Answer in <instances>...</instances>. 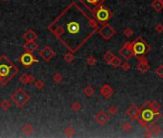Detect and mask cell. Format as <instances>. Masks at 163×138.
I'll return each mask as SVG.
<instances>
[{
  "label": "cell",
  "instance_id": "obj_17",
  "mask_svg": "<svg viewBox=\"0 0 163 138\" xmlns=\"http://www.w3.org/2000/svg\"><path fill=\"white\" fill-rule=\"evenodd\" d=\"M23 48L25 49L26 52L34 53L38 49V44L35 41H26V43L23 45Z\"/></svg>",
  "mask_w": 163,
  "mask_h": 138
},
{
  "label": "cell",
  "instance_id": "obj_8",
  "mask_svg": "<svg viewBox=\"0 0 163 138\" xmlns=\"http://www.w3.org/2000/svg\"><path fill=\"white\" fill-rule=\"evenodd\" d=\"M19 62L23 66L25 67H29L31 66L33 63L39 62V61L34 57L33 53H29V52H25L21 55V57L19 58Z\"/></svg>",
  "mask_w": 163,
  "mask_h": 138
},
{
  "label": "cell",
  "instance_id": "obj_27",
  "mask_svg": "<svg viewBox=\"0 0 163 138\" xmlns=\"http://www.w3.org/2000/svg\"><path fill=\"white\" fill-rule=\"evenodd\" d=\"M0 107H1V108L4 109V110H8L9 108H11V103L9 102V100L4 99V100L1 101V103H0Z\"/></svg>",
  "mask_w": 163,
  "mask_h": 138
},
{
  "label": "cell",
  "instance_id": "obj_34",
  "mask_svg": "<svg viewBox=\"0 0 163 138\" xmlns=\"http://www.w3.org/2000/svg\"><path fill=\"white\" fill-rule=\"evenodd\" d=\"M155 72L159 78H163V65H159L158 67H156Z\"/></svg>",
  "mask_w": 163,
  "mask_h": 138
},
{
  "label": "cell",
  "instance_id": "obj_29",
  "mask_svg": "<svg viewBox=\"0 0 163 138\" xmlns=\"http://www.w3.org/2000/svg\"><path fill=\"white\" fill-rule=\"evenodd\" d=\"M53 81L56 82V84H61L62 82V75L61 73H56V74L53 75Z\"/></svg>",
  "mask_w": 163,
  "mask_h": 138
},
{
  "label": "cell",
  "instance_id": "obj_37",
  "mask_svg": "<svg viewBox=\"0 0 163 138\" xmlns=\"http://www.w3.org/2000/svg\"><path fill=\"white\" fill-rule=\"evenodd\" d=\"M155 30H156V33L162 34L163 33V24H162V23H158V24H156V27H155Z\"/></svg>",
  "mask_w": 163,
  "mask_h": 138
},
{
  "label": "cell",
  "instance_id": "obj_13",
  "mask_svg": "<svg viewBox=\"0 0 163 138\" xmlns=\"http://www.w3.org/2000/svg\"><path fill=\"white\" fill-rule=\"evenodd\" d=\"M150 69H151V66L146 59V58L139 59V62L136 66V70L140 73V74H146V73L150 71Z\"/></svg>",
  "mask_w": 163,
  "mask_h": 138
},
{
  "label": "cell",
  "instance_id": "obj_30",
  "mask_svg": "<svg viewBox=\"0 0 163 138\" xmlns=\"http://www.w3.org/2000/svg\"><path fill=\"white\" fill-rule=\"evenodd\" d=\"M81 104L80 103H78V102H73L72 103V105H70V108L73 110V111H75V112H78L79 110L81 109Z\"/></svg>",
  "mask_w": 163,
  "mask_h": 138
},
{
  "label": "cell",
  "instance_id": "obj_28",
  "mask_svg": "<svg viewBox=\"0 0 163 138\" xmlns=\"http://www.w3.org/2000/svg\"><path fill=\"white\" fill-rule=\"evenodd\" d=\"M151 131L153 132V134H158V133L161 132L162 128H161L160 126H158V125H156V124H155V125H153L151 127Z\"/></svg>",
  "mask_w": 163,
  "mask_h": 138
},
{
  "label": "cell",
  "instance_id": "obj_6",
  "mask_svg": "<svg viewBox=\"0 0 163 138\" xmlns=\"http://www.w3.org/2000/svg\"><path fill=\"white\" fill-rule=\"evenodd\" d=\"M29 100H30V95L22 88H19L17 90H16L11 96V101H13V103L19 108H23L29 102Z\"/></svg>",
  "mask_w": 163,
  "mask_h": 138
},
{
  "label": "cell",
  "instance_id": "obj_5",
  "mask_svg": "<svg viewBox=\"0 0 163 138\" xmlns=\"http://www.w3.org/2000/svg\"><path fill=\"white\" fill-rule=\"evenodd\" d=\"M91 13H92V17L98 22V24H101V25L107 23L113 16L112 12L107 7L104 5V4L97 6L91 12Z\"/></svg>",
  "mask_w": 163,
  "mask_h": 138
},
{
  "label": "cell",
  "instance_id": "obj_18",
  "mask_svg": "<svg viewBox=\"0 0 163 138\" xmlns=\"http://www.w3.org/2000/svg\"><path fill=\"white\" fill-rule=\"evenodd\" d=\"M151 6L156 12H161L163 10V5L160 0H153L151 3Z\"/></svg>",
  "mask_w": 163,
  "mask_h": 138
},
{
  "label": "cell",
  "instance_id": "obj_41",
  "mask_svg": "<svg viewBox=\"0 0 163 138\" xmlns=\"http://www.w3.org/2000/svg\"><path fill=\"white\" fill-rule=\"evenodd\" d=\"M2 1H4V2H7V1H9V0H2Z\"/></svg>",
  "mask_w": 163,
  "mask_h": 138
},
{
  "label": "cell",
  "instance_id": "obj_11",
  "mask_svg": "<svg viewBox=\"0 0 163 138\" xmlns=\"http://www.w3.org/2000/svg\"><path fill=\"white\" fill-rule=\"evenodd\" d=\"M55 51L50 47V46H44L43 49L39 52V56L41 57L45 62H49L51 59L55 57Z\"/></svg>",
  "mask_w": 163,
  "mask_h": 138
},
{
  "label": "cell",
  "instance_id": "obj_15",
  "mask_svg": "<svg viewBox=\"0 0 163 138\" xmlns=\"http://www.w3.org/2000/svg\"><path fill=\"white\" fill-rule=\"evenodd\" d=\"M100 93L105 99H108L114 94V90H113L112 87H110L108 85H104L100 88Z\"/></svg>",
  "mask_w": 163,
  "mask_h": 138
},
{
  "label": "cell",
  "instance_id": "obj_4",
  "mask_svg": "<svg viewBox=\"0 0 163 138\" xmlns=\"http://www.w3.org/2000/svg\"><path fill=\"white\" fill-rule=\"evenodd\" d=\"M132 48L133 52V57L137 59H145L151 51V46L142 36H137L133 41H132Z\"/></svg>",
  "mask_w": 163,
  "mask_h": 138
},
{
  "label": "cell",
  "instance_id": "obj_25",
  "mask_svg": "<svg viewBox=\"0 0 163 138\" xmlns=\"http://www.w3.org/2000/svg\"><path fill=\"white\" fill-rule=\"evenodd\" d=\"M110 64L111 65L114 67V68H118L119 66H121V64H122V61H121V59L118 58V57H114L112 59V61L110 62Z\"/></svg>",
  "mask_w": 163,
  "mask_h": 138
},
{
  "label": "cell",
  "instance_id": "obj_32",
  "mask_svg": "<svg viewBox=\"0 0 163 138\" xmlns=\"http://www.w3.org/2000/svg\"><path fill=\"white\" fill-rule=\"evenodd\" d=\"M96 62H97V59H96V58H94L93 56H89L87 59V63L88 64L89 66L95 65V64H96Z\"/></svg>",
  "mask_w": 163,
  "mask_h": 138
},
{
  "label": "cell",
  "instance_id": "obj_7",
  "mask_svg": "<svg viewBox=\"0 0 163 138\" xmlns=\"http://www.w3.org/2000/svg\"><path fill=\"white\" fill-rule=\"evenodd\" d=\"M116 31L114 30V28L108 24V23H106V24L102 25V27L98 30V34L100 35V36L102 39H104L105 40H110L113 36L115 35Z\"/></svg>",
  "mask_w": 163,
  "mask_h": 138
},
{
  "label": "cell",
  "instance_id": "obj_12",
  "mask_svg": "<svg viewBox=\"0 0 163 138\" xmlns=\"http://www.w3.org/2000/svg\"><path fill=\"white\" fill-rule=\"evenodd\" d=\"M126 114L127 116H128L130 119H132V120H137L138 117H139V114H140V108H138L136 105H130L129 108L127 109L126 111Z\"/></svg>",
  "mask_w": 163,
  "mask_h": 138
},
{
  "label": "cell",
  "instance_id": "obj_9",
  "mask_svg": "<svg viewBox=\"0 0 163 138\" xmlns=\"http://www.w3.org/2000/svg\"><path fill=\"white\" fill-rule=\"evenodd\" d=\"M119 55L125 59L126 61L132 59L133 57V48H132V42H126L119 50Z\"/></svg>",
  "mask_w": 163,
  "mask_h": 138
},
{
  "label": "cell",
  "instance_id": "obj_26",
  "mask_svg": "<svg viewBox=\"0 0 163 138\" xmlns=\"http://www.w3.org/2000/svg\"><path fill=\"white\" fill-rule=\"evenodd\" d=\"M133 126L130 122H125L121 127L122 130H123L124 131H126V132H130V131L133 130Z\"/></svg>",
  "mask_w": 163,
  "mask_h": 138
},
{
  "label": "cell",
  "instance_id": "obj_33",
  "mask_svg": "<svg viewBox=\"0 0 163 138\" xmlns=\"http://www.w3.org/2000/svg\"><path fill=\"white\" fill-rule=\"evenodd\" d=\"M34 85L36 86V88L40 90V89H42L43 88V86H44V82L42 81H40V80H38V81H35L34 82Z\"/></svg>",
  "mask_w": 163,
  "mask_h": 138
},
{
  "label": "cell",
  "instance_id": "obj_39",
  "mask_svg": "<svg viewBox=\"0 0 163 138\" xmlns=\"http://www.w3.org/2000/svg\"><path fill=\"white\" fill-rule=\"evenodd\" d=\"M144 135H145V137H152L153 135L152 131H151V128H146V131H145Z\"/></svg>",
  "mask_w": 163,
  "mask_h": 138
},
{
  "label": "cell",
  "instance_id": "obj_24",
  "mask_svg": "<svg viewBox=\"0 0 163 138\" xmlns=\"http://www.w3.org/2000/svg\"><path fill=\"white\" fill-rule=\"evenodd\" d=\"M63 59H64V62H67V63L72 62L75 59V55H74V53L68 52L67 54H65L64 57H63Z\"/></svg>",
  "mask_w": 163,
  "mask_h": 138
},
{
  "label": "cell",
  "instance_id": "obj_36",
  "mask_svg": "<svg viewBox=\"0 0 163 138\" xmlns=\"http://www.w3.org/2000/svg\"><path fill=\"white\" fill-rule=\"evenodd\" d=\"M121 68L124 72H128L130 70V64L129 62H124L121 64Z\"/></svg>",
  "mask_w": 163,
  "mask_h": 138
},
{
  "label": "cell",
  "instance_id": "obj_3",
  "mask_svg": "<svg viewBox=\"0 0 163 138\" xmlns=\"http://www.w3.org/2000/svg\"><path fill=\"white\" fill-rule=\"evenodd\" d=\"M161 117H162V113L159 110L155 111V110L151 109L150 108H140V114L137 121L142 127L147 128H151L153 125H155Z\"/></svg>",
  "mask_w": 163,
  "mask_h": 138
},
{
  "label": "cell",
  "instance_id": "obj_21",
  "mask_svg": "<svg viewBox=\"0 0 163 138\" xmlns=\"http://www.w3.org/2000/svg\"><path fill=\"white\" fill-rule=\"evenodd\" d=\"M95 93V90L92 86H90V85H87V87H84V94L87 96V98H90L91 96H93V94Z\"/></svg>",
  "mask_w": 163,
  "mask_h": 138
},
{
  "label": "cell",
  "instance_id": "obj_22",
  "mask_svg": "<svg viewBox=\"0 0 163 138\" xmlns=\"http://www.w3.org/2000/svg\"><path fill=\"white\" fill-rule=\"evenodd\" d=\"M115 57V55L113 54L111 51H107L104 55V61H105L107 63H110V62L112 61V59Z\"/></svg>",
  "mask_w": 163,
  "mask_h": 138
},
{
  "label": "cell",
  "instance_id": "obj_35",
  "mask_svg": "<svg viewBox=\"0 0 163 138\" xmlns=\"http://www.w3.org/2000/svg\"><path fill=\"white\" fill-rule=\"evenodd\" d=\"M19 81L22 85H27L28 84V74H22L19 78Z\"/></svg>",
  "mask_w": 163,
  "mask_h": 138
},
{
  "label": "cell",
  "instance_id": "obj_19",
  "mask_svg": "<svg viewBox=\"0 0 163 138\" xmlns=\"http://www.w3.org/2000/svg\"><path fill=\"white\" fill-rule=\"evenodd\" d=\"M22 131H23L25 135L29 136V135H31L32 133L34 132V128L32 127V125H31L30 123H26L25 125L23 126V128H22Z\"/></svg>",
  "mask_w": 163,
  "mask_h": 138
},
{
  "label": "cell",
  "instance_id": "obj_16",
  "mask_svg": "<svg viewBox=\"0 0 163 138\" xmlns=\"http://www.w3.org/2000/svg\"><path fill=\"white\" fill-rule=\"evenodd\" d=\"M22 38L26 41H36V39H38V35L36 34L35 31L30 29L25 32V34L22 36Z\"/></svg>",
  "mask_w": 163,
  "mask_h": 138
},
{
  "label": "cell",
  "instance_id": "obj_14",
  "mask_svg": "<svg viewBox=\"0 0 163 138\" xmlns=\"http://www.w3.org/2000/svg\"><path fill=\"white\" fill-rule=\"evenodd\" d=\"M95 121H96L100 126H105L106 124L110 121V116L108 114L106 113L105 111H99L96 115H95Z\"/></svg>",
  "mask_w": 163,
  "mask_h": 138
},
{
  "label": "cell",
  "instance_id": "obj_38",
  "mask_svg": "<svg viewBox=\"0 0 163 138\" xmlns=\"http://www.w3.org/2000/svg\"><path fill=\"white\" fill-rule=\"evenodd\" d=\"M117 112H118V109H117V108L114 107V105H111V107L108 108V113L110 115H115Z\"/></svg>",
  "mask_w": 163,
  "mask_h": 138
},
{
  "label": "cell",
  "instance_id": "obj_10",
  "mask_svg": "<svg viewBox=\"0 0 163 138\" xmlns=\"http://www.w3.org/2000/svg\"><path fill=\"white\" fill-rule=\"evenodd\" d=\"M78 1L83 4L84 7L87 9L88 12H92L97 6L102 5L107 0H78Z\"/></svg>",
  "mask_w": 163,
  "mask_h": 138
},
{
  "label": "cell",
  "instance_id": "obj_1",
  "mask_svg": "<svg viewBox=\"0 0 163 138\" xmlns=\"http://www.w3.org/2000/svg\"><path fill=\"white\" fill-rule=\"evenodd\" d=\"M47 29L65 49L76 53L97 33L99 24L76 2H71Z\"/></svg>",
  "mask_w": 163,
  "mask_h": 138
},
{
  "label": "cell",
  "instance_id": "obj_42",
  "mask_svg": "<svg viewBox=\"0 0 163 138\" xmlns=\"http://www.w3.org/2000/svg\"><path fill=\"white\" fill-rule=\"evenodd\" d=\"M160 1H161V3H162V5H163V0H160Z\"/></svg>",
  "mask_w": 163,
  "mask_h": 138
},
{
  "label": "cell",
  "instance_id": "obj_31",
  "mask_svg": "<svg viewBox=\"0 0 163 138\" xmlns=\"http://www.w3.org/2000/svg\"><path fill=\"white\" fill-rule=\"evenodd\" d=\"M133 29H130V28H126L124 31H123V35L126 36L127 39H130V36H132L133 35Z\"/></svg>",
  "mask_w": 163,
  "mask_h": 138
},
{
  "label": "cell",
  "instance_id": "obj_20",
  "mask_svg": "<svg viewBox=\"0 0 163 138\" xmlns=\"http://www.w3.org/2000/svg\"><path fill=\"white\" fill-rule=\"evenodd\" d=\"M149 108L151 109L155 110V111H157V110H159L161 108V105L156 102V101H149Z\"/></svg>",
  "mask_w": 163,
  "mask_h": 138
},
{
  "label": "cell",
  "instance_id": "obj_2",
  "mask_svg": "<svg viewBox=\"0 0 163 138\" xmlns=\"http://www.w3.org/2000/svg\"><path fill=\"white\" fill-rule=\"evenodd\" d=\"M19 73V67L6 55L0 56V85L5 86Z\"/></svg>",
  "mask_w": 163,
  "mask_h": 138
},
{
  "label": "cell",
  "instance_id": "obj_43",
  "mask_svg": "<svg viewBox=\"0 0 163 138\" xmlns=\"http://www.w3.org/2000/svg\"><path fill=\"white\" fill-rule=\"evenodd\" d=\"M123 1H124V0H123Z\"/></svg>",
  "mask_w": 163,
  "mask_h": 138
},
{
  "label": "cell",
  "instance_id": "obj_40",
  "mask_svg": "<svg viewBox=\"0 0 163 138\" xmlns=\"http://www.w3.org/2000/svg\"><path fill=\"white\" fill-rule=\"evenodd\" d=\"M35 82V77L32 74H28V84H33Z\"/></svg>",
  "mask_w": 163,
  "mask_h": 138
},
{
  "label": "cell",
  "instance_id": "obj_23",
  "mask_svg": "<svg viewBox=\"0 0 163 138\" xmlns=\"http://www.w3.org/2000/svg\"><path fill=\"white\" fill-rule=\"evenodd\" d=\"M63 133L66 135V136H68V137H72L73 136L75 133H76V131H75V128H73V127H71V126H69V127H67L64 131H63Z\"/></svg>",
  "mask_w": 163,
  "mask_h": 138
}]
</instances>
